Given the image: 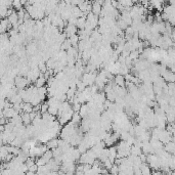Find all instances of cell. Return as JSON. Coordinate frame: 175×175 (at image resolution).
Masks as SVG:
<instances>
[{"instance_id":"1","label":"cell","mask_w":175,"mask_h":175,"mask_svg":"<svg viewBox=\"0 0 175 175\" xmlns=\"http://www.w3.org/2000/svg\"><path fill=\"white\" fill-rule=\"evenodd\" d=\"M161 76L164 78V80L166 81L167 83H172V82H175V74L171 71V70H167L162 73Z\"/></svg>"},{"instance_id":"2","label":"cell","mask_w":175,"mask_h":175,"mask_svg":"<svg viewBox=\"0 0 175 175\" xmlns=\"http://www.w3.org/2000/svg\"><path fill=\"white\" fill-rule=\"evenodd\" d=\"M77 32H78V28H77V26H74V25H68L67 27L65 28V30H64V34L66 35L67 38L72 37L73 35L77 34Z\"/></svg>"},{"instance_id":"3","label":"cell","mask_w":175,"mask_h":175,"mask_svg":"<svg viewBox=\"0 0 175 175\" xmlns=\"http://www.w3.org/2000/svg\"><path fill=\"white\" fill-rule=\"evenodd\" d=\"M101 10H103V4L99 3L98 1H94L92 3V12L96 16H100Z\"/></svg>"},{"instance_id":"4","label":"cell","mask_w":175,"mask_h":175,"mask_svg":"<svg viewBox=\"0 0 175 175\" xmlns=\"http://www.w3.org/2000/svg\"><path fill=\"white\" fill-rule=\"evenodd\" d=\"M115 80V83L117 84L118 86H121V87H124L126 84V79L124 77V75L122 74H117L116 77L114 78Z\"/></svg>"},{"instance_id":"5","label":"cell","mask_w":175,"mask_h":175,"mask_svg":"<svg viewBox=\"0 0 175 175\" xmlns=\"http://www.w3.org/2000/svg\"><path fill=\"white\" fill-rule=\"evenodd\" d=\"M58 142H59V140L54 137V138H51L50 140H48V142H46V146H47V148H49V150H53V148L58 146Z\"/></svg>"},{"instance_id":"6","label":"cell","mask_w":175,"mask_h":175,"mask_svg":"<svg viewBox=\"0 0 175 175\" xmlns=\"http://www.w3.org/2000/svg\"><path fill=\"white\" fill-rule=\"evenodd\" d=\"M86 22H87V18H86V16H81V18H79L78 22H77V28L80 29V30L85 29Z\"/></svg>"},{"instance_id":"7","label":"cell","mask_w":175,"mask_h":175,"mask_svg":"<svg viewBox=\"0 0 175 175\" xmlns=\"http://www.w3.org/2000/svg\"><path fill=\"white\" fill-rule=\"evenodd\" d=\"M22 120H23V123L25 124L26 126L30 125V123L32 122L31 117H30V113L23 112V114H22Z\"/></svg>"},{"instance_id":"8","label":"cell","mask_w":175,"mask_h":175,"mask_svg":"<svg viewBox=\"0 0 175 175\" xmlns=\"http://www.w3.org/2000/svg\"><path fill=\"white\" fill-rule=\"evenodd\" d=\"M33 111H34V106L31 103H26V101L23 103V112L31 113L33 112Z\"/></svg>"},{"instance_id":"9","label":"cell","mask_w":175,"mask_h":175,"mask_svg":"<svg viewBox=\"0 0 175 175\" xmlns=\"http://www.w3.org/2000/svg\"><path fill=\"white\" fill-rule=\"evenodd\" d=\"M140 169H142V174H150V173H152V171H150V166L148 164V163H146V162H144V163L140 165Z\"/></svg>"},{"instance_id":"10","label":"cell","mask_w":175,"mask_h":175,"mask_svg":"<svg viewBox=\"0 0 175 175\" xmlns=\"http://www.w3.org/2000/svg\"><path fill=\"white\" fill-rule=\"evenodd\" d=\"M71 121H72L73 123H75V124L81 123V121H82V116L80 115V113H79V112H74L73 117H72V120H71Z\"/></svg>"},{"instance_id":"11","label":"cell","mask_w":175,"mask_h":175,"mask_svg":"<svg viewBox=\"0 0 175 175\" xmlns=\"http://www.w3.org/2000/svg\"><path fill=\"white\" fill-rule=\"evenodd\" d=\"M70 41L72 43V46L78 47V44H79V42H80V37H79V35L75 34V35H73L72 37H70Z\"/></svg>"},{"instance_id":"12","label":"cell","mask_w":175,"mask_h":175,"mask_svg":"<svg viewBox=\"0 0 175 175\" xmlns=\"http://www.w3.org/2000/svg\"><path fill=\"white\" fill-rule=\"evenodd\" d=\"M70 47H72V43L70 41V38H67L63 43H62V49L68 50Z\"/></svg>"},{"instance_id":"13","label":"cell","mask_w":175,"mask_h":175,"mask_svg":"<svg viewBox=\"0 0 175 175\" xmlns=\"http://www.w3.org/2000/svg\"><path fill=\"white\" fill-rule=\"evenodd\" d=\"M48 110H49V103H48V101H44V103H41V109H40L41 114L48 112Z\"/></svg>"},{"instance_id":"14","label":"cell","mask_w":175,"mask_h":175,"mask_svg":"<svg viewBox=\"0 0 175 175\" xmlns=\"http://www.w3.org/2000/svg\"><path fill=\"white\" fill-rule=\"evenodd\" d=\"M113 165H114V163H113V162L111 161V160L109 159V158L106 160V161L103 162V168H107L109 171H110V169L112 168V166H113Z\"/></svg>"},{"instance_id":"15","label":"cell","mask_w":175,"mask_h":175,"mask_svg":"<svg viewBox=\"0 0 175 175\" xmlns=\"http://www.w3.org/2000/svg\"><path fill=\"white\" fill-rule=\"evenodd\" d=\"M110 173H112V174H118L119 173V165H113L112 168L110 169Z\"/></svg>"},{"instance_id":"16","label":"cell","mask_w":175,"mask_h":175,"mask_svg":"<svg viewBox=\"0 0 175 175\" xmlns=\"http://www.w3.org/2000/svg\"><path fill=\"white\" fill-rule=\"evenodd\" d=\"M36 1H37V0H29V3H30V4H34Z\"/></svg>"},{"instance_id":"17","label":"cell","mask_w":175,"mask_h":175,"mask_svg":"<svg viewBox=\"0 0 175 175\" xmlns=\"http://www.w3.org/2000/svg\"><path fill=\"white\" fill-rule=\"evenodd\" d=\"M115 1H119V0H115Z\"/></svg>"}]
</instances>
